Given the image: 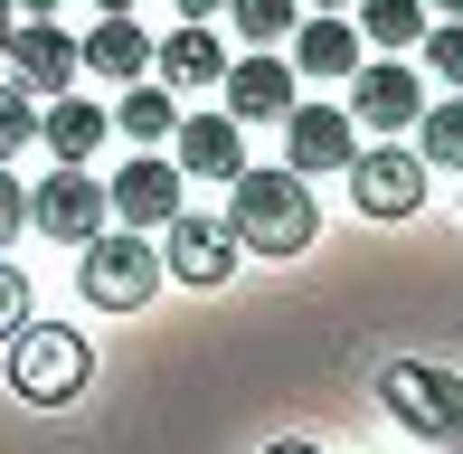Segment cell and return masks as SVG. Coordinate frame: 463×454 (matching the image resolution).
Returning a JSON list of instances; mask_svg holds the SVG:
<instances>
[{"label":"cell","instance_id":"cell-19","mask_svg":"<svg viewBox=\"0 0 463 454\" xmlns=\"http://www.w3.org/2000/svg\"><path fill=\"white\" fill-rule=\"evenodd\" d=\"M114 133H133V142H171V123H180V105H171V86H152V76H133L123 86V105L104 114Z\"/></svg>","mask_w":463,"mask_h":454},{"label":"cell","instance_id":"cell-28","mask_svg":"<svg viewBox=\"0 0 463 454\" xmlns=\"http://www.w3.org/2000/svg\"><path fill=\"white\" fill-rule=\"evenodd\" d=\"M426 10H435V19H463V0H426Z\"/></svg>","mask_w":463,"mask_h":454},{"label":"cell","instance_id":"cell-25","mask_svg":"<svg viewBox=\"0 0 463 454\" xmlns=\"http://www.w3.org/2000/svg\"><path fill=\"white\" fill-rule=\"evenodd\" d=\"M19 218H29V190H19V180H10V161H0V246L19 237Z\"/></svg>","mask_w":463,"mask_h":454},{"label":"cell","instance_id":"cell-29","mask_svg":"<svg viewBox=\"0 0 463 454\" xmlns=\"http://www.w3.org/2000/svg\"><path fill=\"white\" fill-rule=\"evenodd\" d=\"M180 10H189V19H208V10H218V0H180Z\"/></svg>","mask_w":463,"mask_h":454},{"label":"cell","instance_id":"cell-22","mask_svg":"<svg viewBox=\"0 0 463 454\" xmlns=\"http://www.w3.org/2000/svg\"><path fill=\"white\" fill-rule=\"evenodd\" d=\"M38 142V95L29 86H0V161H19Z\"/></svg>","mask_w":463,"mask_h":454},{"label":"cell","instance_id":"cell-14","mask_svg":"<svg viewBox=\"0 0 463 454\" xmlns=\"http://www.w3.org/2000/svg\"><path fill=\"white\" fill-rule=\"evenodd\" d=\"M76 67H95L104 86H133V76H152V29H142L133 10H104L86 38H76Z\"/></svg>","mask_w":463,"mask_h":454},{"label":"cell","instance_id":"cell-5","mask_svg":"<svg viewBox=\"0 0 463 454\" xmlns=\"http://www.w3.org/2000/svg\"><path fill=\"white\" fill-rule=\"evenodd\" d=\"M350 199H360L369 218H416L426 209V161L397 133H378V152H350Z\"/></svg>","mask_w":463,"mask_h":454},{"label":"cell","instance_id":"cell-16","mask_svg":"<svg viewBox=\"0 0 463 454\" xmlns=\"http://www.w3.org/2000/svg\"><path fill=\"white\" fill-rule=\"evenodd\" d=\"M38 142H48L57 161H95V142H104V105H95V95H76V86L38 95Z\"/></svg>","mask_w":463,"mask_h":454},{"label":"cell","instance_id":"cell-17","mask_svg":"<svg viewBox=\"0 0 463 454\" xmlns=\"http://www.w3.org/2000/svg\"><path fill=\"white\" fill-rule=\"evenodd\" d=\"M218 67H227V48H218V29H208V19L152 38V76H161L171 95H180V86H218Z\"/></svg>","mask_w":463,"mask_h":454},{"label":"cell","instance_id":"cell-8","mask_svg":"<svg viewBox=\"0 0 463 454\" xmlns=\"http://www.w3.org/2000/svg\"><path fill=\"white\" fill-rule=\"evenodd\" d=\"M152 237H171V246H161V275L199 284V294H208V284H227V275H237V237H227V218H199V209H171V218L152 227Z\"/></svg>","mask_w":463,"mask_h":454},{"label":"cell","instance_id":"cell-11","mask_svg":"<svg viewBox=\"0 0 463 454\" xmlns=\"http://www.w3.org/2000/svg\"><path fill=\"white\" fill-rule=\"evenodd\" d=\"M171 152H180V180H237L246 171V123L237 114H180L171 123Z\"/></svg>","mask_w":463,"mask_h":454},{"label":"cell","instance_id":"cell-31","mask_svg":"<svg viewBox=\"0 0 463 454\" xmlns=\"http://www.w3.org/2000/svg\"><path fill=\"white\" fill-rule=\"evenodd\" d=\"M312 10H350V0H312Z\"/></svg>","mask_w":463,"mask_h":454},{"label":"cell","instance_id":"cell-3","mask_svg":"<svg viewBox=\"0 0 463 454\" xmlns=\"http://www.w3.org/2000/svg\"><path fill=\"white\" fill-rule=\"evenodd\" d=\"M76 294H86L95 313H142V303L161 294V246L142 237V227L133 237H104L95 227V237L76 246Z\"/></svg>","mask_w":463,"mask_h":454},{"label":"cell","instance_id":"cell-2","mask_svg":"<svg viewBox=\"0 0 463 454\" xmlns=\"http://www.w3.org/2000/svg\"><path fill=\"white\" fill-rule=\"evenodd\" d=\"M0 350H10V388H19L29 407H67L76 388L95 379V350H86L76 322H19Z\"/></svg>","mask_w":463,"mask_h":454},{"label":"cell","instance_id":"cell-32","mask_svg":"<svg viewBox=\"0 0 463 454\" xmlns=\"http://www.w3.org/2000/svg\"><path fill=\"white\" fill-rule=\"evenodd\" d=\"M95 10H133V0H95Z\"/></svg>","mask_w":463,"mask_h":454},{"label":"cell","instance_id":"cell-23","mask_svg":"<svg viewBox=\"0 0 463 454\" xmlns=\"http://www.w3.org/2000/svg\"><path fill=\"white\" fill-rule=\"evenodd\" d=\"M426 67H435V86H463V19H426Z\"/></svg>","mask_w":463,"mask_h":454},{"label":"cell","instance_id":"cell-13","mask_svg":"<svg viewBox=\"0 0 463 454\" xmlns=\"http://www.w3.org/2000/svg\"><path fill=\"white\" fill-rule=\"evenodd\" d=\"M218 86H227V114H237V123H284L303 76H293L284 57H265V48H256V57H227V67H218Z\"/></svg>","mask_w":463,"mask_h":454},{"label":"cell","instance_id":"cell-24","mask_svg":"<svg viewBox=\"0 0 463 454\" xmlns=\"http://www.w3.org/2000/svg\"><path fill=\"white\" fill-rule=\"evenodd\" d=\"M29 313H38V303H29V275H19V265H0V341H10Z\"/></svg>","mask_w":463,"mask_h":454},{"label":"cell","instance_id":"cell-1","mask_svg":"<svg viewBox=\"0 0 463 454\" xmlns=\"http://www.w3.org/2000/svg\"><path fill=\"white\" fill-rule=\"evenodd\" d=\"M227 237L246 246V256H303L312 237H322V199H312L303 171H237L227 180Z\"/></svg>","mask_w":463,"mask_h":454},{"label":"cell","instance_id":"cell-20","mask_svg":"<svg viewBox=\"0 0 463 454\" xmlns=\"http://www.w3.org/2000/svg\"><path fill=\"white\" fill-rule=\"evenodd\" d=\"M407 133H416V161H426V171H435V161L463 171V95H426V114H416Z\"/></svg>","mask_w":463,"mask_h":454},{"label":"cell","instance_id":"cell-21","mask_svg":"<svg viewBox=\"0 0 463 454\" xmlns=\"http://www.w3.org/2000/svg\"><path fill=\"white\" fill-rule=\"evenodd\" d=\"M218 10L246 29V48H275V38L293 29V19H303V0H218Z\"/></svg>","mask_w":463,"mask_h":454},{"label":"cell","instance_id":"cell-10","mask_svg":"<svg viewBox=\"0 0 463 454\" xmlns=\"http://www.w3.org/2000/svg\"><path fill=\"white\" fill-rule=\"evenodd\" d=\"M171 209H180V161H161V142H152V161H123V171L104 180V218L142 227V237H152Z\"/></svg>","mask_w":463,"mask_h":454},{"label":"cell","instance_id":"cell-26","mask_svg":"<svg viewBox=\"0 0 463 454\" xmlns=\"http://www.w3.org/2000/svg\"><path fill=\"white\" fill-rule=\"evenodd\" d=\"M10 29H19V10H10V0H0V48H10Z\"/></svg>","mask_w":463,"mask_h":454},{"label":"cell","instance_id":"cell-4","mask_svg":"<svg viewBox=\"0 0 463 454\" xmlns=\"http://www.w3.org/2000/svg\"><path fill=\"white\" fill-rule=\"evenodd\" d=\"M378 407L426 445H463V379L435 360H388L378 369Z\"/></svg>","mask_w":463,"mask_h":454},{"label":"cell","instance_id":"cell-30","mask_svg":"<svg viewBox=\"0 0 463 454\" xmlns=\"http://www.w3.org/2000/svg\"><path fill=\"white\" fill-rule=\"evenodd\" d=\"M265 454H322V445H265Z\"/></svg>","mask_w":463,"mask_h":454},{"label":"cell","instance_id":"cell-6","mask_svg":"<svg viewBox=\"0 0 463 454\" xmlns=\"http://www.w3.org/2000/svg\"><path fill=\"white\" fill-rule=\"evenodd\" d=\"M29 227L57 237V246H86L95 227H104V180L86 171V161H57V171L29 190Z\"/></svg>","mask_w":463,"mask_h":454},{"label":"cell","instance_id":"cell-15","mask_svg":"<svg viewBox=\"0 0 463 454\" xmlns=\"http://www.w3.org/2000/svg\"><path fill=\"white\" fill-rule=\"evenodd\" d=\"M284 48H293L284 67H293V76H322V86H341V76L360 67V29H350V19H331V10H322V19H293Z\"/></svg>","mask_w":463,"mask_h":454},{"label":"cell","instance_id":"cell-9","mask_svg":"<svg viewBox=\"0 0 463 454\" xmlns=\"http://www.w3.org/2000/svg\"><path fill=\"white\" fill-rule=\"evenodd\" d=\"M350 152H360V123H350L341 105H303V95H293V114H284V171L322 180V171H350Z\"/></svg>","mask_w":463,"mask_h":454},{"label":"cell","instance_id":"cell-7","mask_svg":"<svg viewBox=\"0 0 463 454\" xmlns=\"http://www.w3.org/2000/svg\"><path fill=\"white\" fill-rule=\"evenodd\" d=\"M341 86H350V105H341V114L360 123V133H407V123L426 114V86H416V67H407V57H378V67H350Z\"/></svg>","mask_w":463,"mask_h":454},{"label":"cell","instance_id":"cell-12","mask_svg":"<svg viewBox=\"0 0 463 454\" xmlns=\"http://www.w3.org/2000/svg\"><path fill=\"white\" fill-rule=\"evenodd\" d=\"M0 67H10L29 95H57V86H76V76H86V67H76V38L57 29V19H19L10 48H0Z\"/></svg>","mask_w":463,"mask_h":454},{"label":"cell","instance_id":"cell-27","mask_svg":"<svg viewBox=\"0 0 463 454\" xmlns=\"http://www.w3.org/2000/svg\"><path fill=\"white\" fill-rule=\"evenodd\" d=\"M10 10H29V19H48V10H57V0H10Z\"/></svg>","mask_w":463,"mask_h":454},{"label":"cell","instance_id":"cell-18","mask_svg":"<svg viewBox=\"0 0 463 454\" xmlns=\"http://www.w3.org/2000/svg\"><path fill=\"white\" fill-rule=\"evenodd\" d=\"M350 10H360V19H350V29H360V38H378V48H388V57H407L416 48V38H426V0H350Z\"/></svg>","mask_w":463,"mask_h":454}]
</instances>
